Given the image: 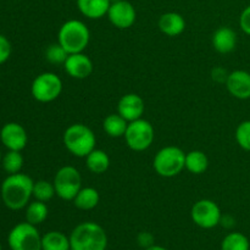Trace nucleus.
I'll list each match as a JSON object with an SVG mask.
<instances>
[{
	"instance_id": "nucleus-38",
	"label": "nucleus",
	"mask_w": 250,
	"mask_h": 250,
	"mask_svg": "<svg viewBox=\"0 0 250 250\" xmlns=\"http://www.w3.org/2000/svg\"><path fill=\"white\" fill-rule=\"evenodd\" d=\"M0 250H2V249H1V246H0Z\"/></svg>"
},
{
	"instance_id": "nucleus-11",
	"label": "nucleus",
	"mask_w": 250,
	"mask_h": 250,
	"mask_svg": "<svg viewBox=\"0 0 250 250\" xmlns=\"http://www.w3.org/2000/svg\"><path fill=\"white\" fill-rule=\"evenodd\" d=\"M107 17L114 27L119 29H127L136 22L137 12L131 2L127 0H120L111 2L107 11Z\"/></svg>"
},
{
	"instance_id": "nucleus-14",
	"label": "nucleus",
	"mask_w": 250,
	"mask_h": 250,
	"mask_svg": "<svg viewBox=\"0 0 250 250\" xmlns=\"http://www.w3.org/2000/svg\"><path fill=\"white\" fill-rule=\"evenodd\" d=\"M66 73L76 80H84L93 72V61L84 53L68 54L63 63Z\"/></svg>"
},
{
	"instance_id": "nucleus-27",
	"label": "nucleus",
	"mask_w": 250,
	"mask_h": 250,
	"mask_svg": "<svg viewBox=\"0 0 250 250\" xmlns=\"http://www.w3.org/2000/svg\"><path fill=\"white\" fill-rule=\"evenodd\" d=\"M54 195H56L55 187L53 182H49L45 180H39L34 182L33 185V198L39 202L48 203L53 199Z\"/></svg>"
},
{
	"instance_id": "nucleus-22",
	"label": "nucleus",
	"mask_w": 250,
	"mask_h": 250,
	"mask_svg": "<svg viewBox=\"0 0 250 250\" xmlns=\"http://www.w3.org/2000/svg\"><path fill=\"white\" fill-rule=\"evenodd\" d=\"M128 122L120 114H110L103 121V129L111 138H120L126 133Z\"/></svg>"
},
{
	"instance_id": "nucleus-8",
	"label": "nucleus",
	"mask_w": 250,
	"mask_h": 250,
	"mask_svg": "<svg viewBox=\"0 0 250 250\" xmlns=\"http://www.w3.org/2000/svg\"><path fill=\"white\" fill-rule=\"evenodd\" d=\"M124 137L129 149L134 151H144L153 144L155 132L150 122L144 119H138L136 121L128 122Z\"/></svg>"
},
{
	"instance_id": "nucleus-9",
	"label": "nucleus",
	"mask_w": 250,
	"mask_h": 250,
	"mask_svg": "<svg viewBox=\"0 0 250 250\" xmlns=\"http://www.w3.org/2000/svg\"><path fill=\"white\" fill-rule=\"evenodd\" d=\"M62 81L56 73L43 72L37 76L31 85L32 97L39 103H50L60 97Z\"/></svg>"
},
{
	"instance_id": "nucleus-3",
	"label": "nucleus",
	"mask_w": 250,
	"mask_h": 250,
	"mask_svg": "<svg viewBox=\"0 0 250 250\" xmlns=\"http://www.w3.org/2000/svg\"><path fill=\"white\" fill-rule=\"evenodd\" d=\"M62 142L67 151L77 158H85L95 149L97 138L87 125L73 124L65 129Z\"/></svg>"
},
{
	"instance_id": "nucleus-4",
	"label": "nucleus",
	"mask_w": 250,
	"mask_h": 250,
	"mask_svg": "<svg viewBox=\"0 0 250 250\" xmlns=\"http://www.w3.org/2000/svg\"><path fill=\"white\" fill-rule=\"evenodd\" d=\"M90 41V32L87 24L80 20H68L58 32V43L68 54L83 53Z\"/></svg>"
},
{
	"instance_id": "nucleus-7",
	"label": "nucleus",
	"mask_w": 250,
	"mask_h": 250,
	"mask_svg": "<svg viewBox=\"0 0 250 250\" xmlns=\"http://www.w3.org/2000/svg\"><path fill=\"white\" fill-rule=\"evenodd\" d=\"M54 187L56 195L66 202H72L82 188L80 171L73 166H62L54 176Z\"/></svg>"
},
{
	"instance_id": "nucleus-5",
	"label": "nucleus",
	"mask_w": 250,
	"mask_h": 250,
	"mask_svg": "<svg viewBox=\"0 0 250 250\" xmlns=\"http://www.w3.org/2000/svg\"><path fill=\"white\" fill-rule=\"evenodd\" d=\"M186 154L178 146H168L160 149L154 158L153 166L159 176L165 178L175 177L186 168Z\"/></svg>"
},
{
	"instance_id": "nucleus-19",
	"label": "nucleus",
	"mask_w": 250,
	"mask_h": 250,
	"mask_svg": "<svg viewBox=\"0 0 250 250\" xmlns=\"http://www.w3.org/2000/svg\"><path fill=\"white\" fill-rule=\"evenodd\" d=\"M85 166L90 172L102 175L109 168L110 158L102 149H94L85 156Z\"/></svg>"
},
{
	"instance_id": "nucleus-34",
	"label": "nucleus",
	"mask_w": 250,
	"mask_h": 250,
	"mask_svg": "<svg viewBox=\"0 0 250 250\" xmlns=\"http://www.w3.org/2000/svg\"><path fill=\"white\" fill-rule=\"evenodd\" d=\"M220 224L224 225L226 229H231V227L234 225V220L233 217L229 216V215H224V216L221 217V222H220Z\"/></svg>"
},
{
	"instance_id": "nucleus-15",
	"label": "nucleus",
	"mask_w": 250,
	"mask_h": 250,
	"mask_svg": "<svg viewBox=\"0 0 250 250\" xmlns=\"http://www.w3.org/2000/svg\"><path fill=\"white\" fill-rule=\"evenodd\" d=\"M226 88L229 94L236 99H250V72L244 70H236L229 73Z\"/></svg>"
},
{
	"instance_id": "nucleus-30",
	"label": "nucleus",
	"mask_w": 250,
	"mask_h": 250,
	"mask_svg": "<svg viewBox=\"0 0 250 250\" xmlns=\"http://www.w3.org/2000/svg\"><path fill=\"white\" fill-rule=\"evenodd\" d=\"M11 53L12 46L10 41L4 34H0V65L9 60L10 56H11Z\"/></svg>"
},
{
	"instance_id": "nucleus-29",
	"label": "nucleus",
	"mask_w": 250,
	"mask_h": 250,
	"mask_svg": "<svg viewBox=\"0 0 250 250\" xmlns=\"http://www.w3.org/2000/svg\"><path fill=\"white\" fill-rule=\"evenodd\" d=\"M236 141L242 149L250 151V120L238 125L236 129Z\"/></svg>"
},
{
	"instance_id": "nucleus-32",
	"label": "nucleus",
	"mask_w": 250,
	"mask_h": 250,
	"mask_svg": "<svg viewBox=\"0 0 250 250\" xmlns=\"http://www.w3.org/2000/svg\"><path fill=\"white\" fill-rule=\"evenodd\" d=\"M137 241H138L139 246L144 249L154 246V237L153 234L149 233V232H141V233L138 234V237H137Z\"/></svg>"
},
{
	"instance_id": "nucleus-23",
	"label": "nucleus",
	"mask_w": 250,
	"mask_h": 250,
	"mask_svg": "<svg viewBox=\"0 0 250 250\" xmlns=\"http://www.w3.org/2000/svg\"><path fill=\"white\" fill-rule=\"evenodd\" d=\"M186 170L194 175H202L208 170L209 159L202 150H192L186 154Z\"/></svg>"
},
{
	"instance_id": "nucleus-33",
	"label": "nucleus",
	"mask_w": 250,
	"mask_h": 250,
	"mask_svg": "<svg viewBox=\"0 0 250 250\" xmlns=\"http://www.w3.org/2000/svg\"><path fill=\"white\" fill-rule=\"evenodd\" d=\"M227 77H229V73H227L224 68L216 67L214 71H212V80H215L216 82L226 83Z\"/></svg>"
},
{
	"instance_id": "nucleus-21",
	"label": "nucleus",
	"mask_w": 250,
	"mask_h": 250,
	"mask_svg": "<svg viewBox=\"0 0 250 250\" xmlns=\"http://www.w3.org/2000/svg\"><path fill=\"white\" fill-rule=\"evenodd\" d=\"M100 195L95 188L93 187H84L81 188L80 192L72 200L75 207L80 210H92L99 204Z\"/></svg>"
},
{
	"instance_id": "nucleus-37",
	"label": "nucleus",
	"mask_w": 250,
	"mask_h": 250,
	"mask_svg": "<svg viewBox=\"0 0 250 250\" xmlns=\"http://www.w3.org/2000/svg\"><path fill=\"white\" fill-rule=\"evenodd\" d=\"M116 1H120V0H110V2H116Z\"/></svg>"
},
{
	"instance_id": "nucleus-6",
	"label": "nucleus",
	"mask_w": 250,
	"mask_h": 250,
	"mask_svg": "<svg viewBox=\"0 0 250 250\" xmlns=\"http://www.w3.org/2000/svg\"><path fill=\"white\" fill-rule=\"evenodd\" d=\"M7 243L11 250H42V236L34 225L21 222L9 232Z\"/></svg>"
},
{
	"instance_id": "nucleus-31",
	"label": "nucleus",
	"mask_w": 250,
	"mask_h": 250,
	"mask_svg": "<svg viewBox=\"0 0 250 250\" xmlns=\"http://www.w3.org/2000/svg\"><path fill=\"white\" fill-rule=\"evenodd\" d=\"M239 27L247 36H250V5L242 11L239 16Z\"/></svg>"
},
{
	"instance_id": "nucleus-13",
	"label": "nucleus",
	"mask_w": 250,
	"mask_h": 250,
	"mask_svg": "<svg viewBox=\"0 0 250 250\" xmlns=\"http://www.w3.org/2000/svg\"><path fill=\"white\" fill-rule=\"evenodd\" d=\"M144 110H146L144 100L136 93L122 95L117 103V114L121 115L127 122L142 119Z\"/></svg>"
},
{
	"instance_id": "nucleus-17",
	"label": "nucleus",
	"mask_w": 250,
	"mask_h": 250,
	"mask_svg": "<svg viewBox=\"0 0 250 250\" xmlns=\"http://www.w3.org/2000/svg\"><path fill=\"white\" fill-rule=\"evenodd\" d=\"M186 21L178 12H166L159 19V29L168 37H177L183 33Z\"/></svg>"
},
{
	"instance_id": "nucleus-36",
	"label": "nucleus",
	"mask_w": 250,
	"mask_h": 250,
	"mask_svg": "<svg viewBox=\"0 0 250 250\" xmlns=\"http://www.w3.org/2000/svg\"><path fill=\"white\" fill-rule=\"evenodd\" d=\"M1 160H2V155H1V151H0V165H1Z\"/></svg>"
},
{
	"instance_id": "nucleus-35",
	"label": "nucleus",
	"mask_w": 250,
	"mask_h": 250,
	"mask_svg": "<svg viewBox=\"0 0 250 250\" xmlns=\"http://www.w3.org/2000/svg\"><path fill=\"white\" fill-rule=\"evenodd\" d=\"M144 250H167V249L164 248V247H161V246H155V244H154V246L149 247V248H146Z\"/></svg>"
},
{
	"instance_id": "nucleus-20",
	"label": "nucleus",
	"mask_w": 250,
	"mask_h": 250,
	"mask_svg": "<svg viewBox=\"0 0 250 250\" xmlns=\"http://www.w3.org/2000/svg\"><path fill=\"white\" fill-rule=\"evenodd\" d=\"M42 250H71L70 237L60 231H50L42 236Z\"/></svg>"
},
{
	"instance_id": "nucleus-28",
	"label": "nucleus",
	"mask_w": 250,
	"mask_h": 250,
	"mask_svg": "<svg viewBox=\"0 0 250 250\" xmlns=\"http://www.w3.org/2000/svg\"><path fill=\"white\" fill-rule=\"evenodd\" d=\"M67 56L68 53L61 46L60 43L51 44L45 50V59L54 65H63Z\"/></svg>"
},
{
	"instance_id": "nucleus-26",
	"label": "nucleus",
	"mask_w": 250,
	"mask_h": 250,
	"mask_svg": "<svg viewBox=\"0 0 250 250\" xmlns=\"http://www.w3.org/2000/svg\"><path fill=\"white\" fill-rule=\"evenodd\" d=\"M1 166L9 175L21 172L22 166H23V156L21 151L17 150H7V153L2 156Z\"/></svg>"
},
{
	"instance_id": "nucleus-16",
	"label": "nucleus",
	"mask_w": 250,
	"mask_h": 250,
	"mask_svg": "<svg viewBox=\"0 0 250 250\" xmlns=\"http://www.w3.org/2000/svg\"><path fill=\"white\" fill-rule=\"evenodd\" d=\"M237 45V34L229 27H220L212 34V46L220 54H229Z\"/></svg>"
},
{
	"instance_id": "nucleus-24",
	"label": "nucleus",
	"mask_w": 250,
	"mask_h": 250,
	"mask_svg": "<svg viewBox=\"0 0 250 250\" xmlns=\"http://www.w3.org/2000/svg\"><path fill=\"white\" fill-rule=\"evenodd\" d=\"M48 207L44 202L34 200L26 207V221L34 226L43 224L48 217Z\"/></svg>"
},
{
	"instance_id": "nucleus-1",
	"label": "nucleus",
	"mask_w": 250,
	"mask_h": 250,
	"mask_svg": "<svg viewBox=\"0 0 250 250\" xmlns=\"http://www.w3.org/2000/svg\"><path fill=\"white\" fill-rule=\"evenodd\" d=\"M33 185L34 181L24 173L7 176L0 187V195L5 207L14 211L26 208L33 197Z\"/></svg>"
},
{
	"instance_id": "nucleus-18",
	"label": "nucleus",
	"mask_w": 250,
	"mask_h": 250,
	"mask_svg": "<svg viewBox=\"0 0 250 250\" xmlns=\"http://www.w3.org/2000/svg\"><path fill=\"white\" fill-rule=\"evenodd\" d=\"M110 5V0H77V7L81 14L90 20L102 19L107 15Z\"/></svg>"
},
{
	"instance_id": "nucleus-2",
	"label": "nucleus",
	"mask_w": 250,
	"mask_h": 250,
	"mask_svg": "<svg viewBox=\"0 0 250 250\" xmlns=\"http://www.w3.org/2000/svg\"><path fill=\"white\" fill-rule=\"evenodd\" d=\"M70 244L71 250H106L107 234L95 222H82L71 232Z\"/></svg>"
},
{
	"instance_id": "nucleus-10",
	"label": "nucleus",
	"mask_w": 250,
	"mask_h": 250,
	"mask_svg": "<svg viewBox=\"0 0 250 250\" xmlns=\"http://www.w3.org/2000/svg\"><path fill=\"white\" fill-rule=\"evenodd\" d=\"M190 217H192V221L200 229H210L220 225L222 212L214 200L200 199L192 207Z\"/></svg>"
},
{
	"instance_id": "nucleus-25",
	"label": "nucleus",
	"mask_w": 250,
	"mask_h": 250,
	"mask_svg": "<svg viewBox=\"0 0 250 250\" xmlns=\"http://www.w3.org/2000/svg\"><path fill=\"white\" fill-rule=\"evenodd\" d=\"M250 243L246 234L241 232H231L221 243V250H249Z\"/></svg>"
},
{
	"instance_id": "nucleus-12",
	"label": "nucleus",
	"mask_w": 250,
	"mask_h": 250,
	"mask_svg": "<svg viewBox=\"0 0 250 250\" xmlns=\"http://www.w3.org/2000/svg\"><path fill=\"white\" fill-rule=\"evenodd\" d=\"M0 141L7 150L21 151L26 148L28 134L22 125L17 122H7L0 129Z\"/></svg>"
}]
</instances>
